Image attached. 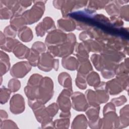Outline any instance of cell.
Returning a JSON list of instances; mask_svg holds the SVG:
<instances>
[{"label":"cell","mask_w":129,"mask_h":129,"mask_svg":"<svg viewBox=\"0 0 129 129\" xmlns=\"http://www.w3.org/2000/svg\"><path fill=\"white\" fill-rule=\"evenodd\" d=\"M8 89L12 92L18 91L21 87L20 82L16 79H11L8 84Z\"/></svg>","instance_id":"37"},{"label":"cell","mask_w":129,"mask_h":129,"mask_svg":"<svg viewBox=\"0 0 129 129\" xmlns=\"http://www.w3.org/2000/svg\"><path fill=\"white\" fill-rule=\"evenodd\" d=\"M31 67L28 61L18 62L13 65L10 70V74L15 78H23L30 71Z\"/></svg>","instance_id":"8"},{"label":"cell","mask_w":129,"mask_h":129,"mask_svg":"<svg viewBox=\"0 0 129 129\" xmlns=\"http://www.w3.org/2000/svg\"><path fill=\"white\" fill-rule=\"evenodd\" d=\"M58 28L66 32H71L76 28V24L72 19H60L57 21Z\"/></svg>","instance_id":"18"},{"label":"cell","mask_w":129,"mask_h":129,"mask_svg":"<svg viewBox=\"0 0 129 129\" xmlns=\"http://www.w3.org/2000/svg\"><path fill=\"white\" fill-rule=\"evenodd\" d=\"M119 114V116L118 117V123L116 128H122L127 127L129 124L128 104L126 105L120 110Z\"/></svg>","instance_id":"17"},{"label":"cell","mask_w":129,"mask_h":129,"mask_svg":"<svg viewBox=\"0 0 129 129\" xmlns=\"http://www.w3.org/2000/svg\"><path fill=\"white\" fill-rule=\"evenodd\" d=\"M26 22L22 15H15L11 18L10 25L15 30L17 31L25 26Z\"/></svg>","instance_id":"21"},{"label":"cell","mask_w":129,"mask_h":129,"mask_svg":"<svg viewBox=\"0 0 129 129\" xmlns=\"http://www.w3.org/2000/svg\"><path fill=\"white\" fill-rule=\"evenodd\" d=\"M88 1H64L61 8L63 17H67L68 15L71 13L74 9H79L85 6Z\"/></svg>","instance_id":"15"},{"label":"cell","mask_w":129,"mask_h":129,"mask_svg":"<svg viewBox=\"0 0 129 129\" xmlns=\"http://www.w3.org/2000/svg\"><path fill=\"white\" fill-rule=\"evenodd\" d=\"M86 81L90 86L94 87L98 85L100 81L99 75L95 72H90L86 77Z\"/></svg>","instance_id":"29"},{"label":"cell","mask_w":129,"mask_h":129,"mask_svg":"<svg viewBox=\"0 0 129 129\" xmlns=\"http://www.w3.org/2000/svg\"><path fill=\"white\" fill-rule=\"evenodd\" d=\"M42 78L41 75L38 74H34L30 76L24 88V92L28 99H36L37 90Z\"/></svg>","instance_id":"6"},{"label":"cell","mask_w":129,"mask_h":129,"mask_svg":"<svg viewBox=\"0 0 129 129\" xmlns=\"http://www.w3.org/2000/svg\"><path fill=\"white\" fill-rule=\"evenodd\" d=\"M128 75L116 76V78L106 83V89L108 94L117 95L123 90H128Z\"/></svg>","instance_id":"3"},{"label":"cell","mask_w":129,"mask_h":129,"mask_svg":"<svg viewBox=\"0 0 129 129\" xmlns=\"http://www.w3.org/2000/svg\"><path fill=\"white\" fill-rule=\"evenodd\" d=\"M116 111L115 110V105L111 102H109L106 104L104 107L103 110V114L109 111Z\"/></svg>","instance_id":"45"},{"label":"cell","mask_w":129,"mask_h":129,"mask_svg":"<svg viewBox=\"0 0 129 129\" xmlns=\"http://www.w3.org/2000/svg\"><path fill=\"white\" fill-rule=\"evenodd\" d=\"M86 96L87 100V102L88 105L90 106H98L99 105L96 100L95 92L89 89L86 91Z\"/></svg>","instance_id":"33"},{"label":"cell","mask_w":129,"mask_h":129,"mask_svg":"<svg viewBox=\"0 0 129 129\" xmlns=\"http://www.w3.org/2000/svg\"><path fill=\"white\" fill-rule=\"evenodd\" d=\"M75 82L76 86L82 90L85 89L87 87L86 75H82L78 73L77 77L75 80Z\"/></svg>","instance_id":"34"},{"label":"cell","mask_w":129,"mask_h":129,"mask_svg":"<svg viewBox=\"0 0 129 129\" xmlns=\"http://www.w3.org/2000/svg\"><path fill=\"white\" fill-rule=\"evenodd\" d=\"M39 57V54L31 48L30 50V52L27 57V59L31 66L36 67L38 65Z\"/></svg>","instance_id":"32"},{"label":"cell","mask_w":129,"mask_h":129,"mask_svg":"<svg viewBox=\"0 0 129 129\" xmlns=\"http://www.w3.org/2000/svg\"><path fill=\"white\" fill-rule=\"evenodd\" d=\"M95 94L97 102L99 105L106 102L109 98V94L106 90H96Z\"/></svg>","instance_id":"31"},{"label":"cell","mask_w":129,"mask_h":129,"mask_svg":"<svg viewBox=\"0 0 129 129\" xmlns=\"http://www.w3.org/2000/svg\"><path fill=\"white\" fill-rule=\"evenodd\" d=\"M30 49L22 43L19 42L13 50V52L15 55L20 59L27 58Z\"/></svg>","instance_id":"19"},{"label":"cell","mask_w":129,"mask_h":129,"mask_svg":"<svg viewBox=\"0 0 129 129\" xmlns=\"http://www.w3.org/2000/svg\"><path fill=\"white\" fill-rule=\"evenodd\" d=\"M67 34L59 30H53L49 32L45 39L47 47L59 45L67 41Z\"/></svg>","instance_id":"7"},{"label":"cell","mask_w":129,"mask_h":129,"mask_svg":"<svg viewBox=\"0 0 129 129\" xmlns=\"http://www.w3.org/2000/svg\"><path fill=\"white\" fill-rule=\"evenodd\" d=\"M71 96L72 100V105L74 109L78 111H86L89 106L84 94L80 92H75L72 93Z\"/></svg>","instance_id":"11"},{"label":"cell","mask_w":129,"mask_h":129,"mask_svg":"<svg viewBox=\"0 0 129 129\" xmlns=\"http://www.w3.org/2000/svg\"><path fill=\"white\" fill-rule=\"evenodd\" d=\"M18 37L23 42H30L33 39V33L31 29L28 27L24 26L18 30Z\"/></svg>","instance_id":"23"},{"label":"cell","mask_w":129,"mask_h":129,"mask_svg":"<svg viewBox=\"0 0 129 129\" xmlns=\"http://www.w3.org/2000/svg\"><path fill=\"white\" fill-rule=\"evenodd\" d=\"M88 121L84 114H80L76 116L72 124V128H86L87 127Z\"/></svg>","instance_id":"24"},{"label":"cell","mask_w":129,"mask_h":129,"mask_svg":"<svg viewBox=\"0 0 129 129\" xmlns=\"http://www.w3.org/2000/svg\"><path fill=\"white\" fill-rule=\"evenodd\" d=\"M76 44L75 35L72 33H69L67 34V39L65 42L58 46L48 47V52L53 57H64L73 53Z\"/></svg>","instance_id":"1"},{"label":"cell","mask_w":129,"mask_h":129,"mask_svg":"<svg viewBox=\"0 0 129 129\" xmlns=\"http://www.w3.org/2000/svg\"><path fill=\"white\" fill-rule=\"evenodd\" d=\"M33 2L34 3L33 7L22 14L27 25H31L37 22L42 17L45 11V3L46 1H33Z\"/></svg>","instance_id":"4"},{"label":"cell","mask_w":129,"mask_h":129,"mask_svg":"<svg viewBox=\"0 0 129 129\" xmlns=\"http://www.w3.org/2000/svg\"><path fill=\"white\" fill-rule=\"evenodd\" d=\"M31 48L36 51L39 54L44 53L46 50V46L45 44L40 41H37L34 43Z\"/></svg>","instance_id":"39"},{"label":"cell","mask_w":129,"mask_h":129,"mask_svg":"<svg viewBox=\"0 0 129 129\" xmlns=\"http://www.w3.org/2000/svg\"><path fill=\"white\" fill-rule=\"evenodd\" d=\"M53 83L51 78L43 77L38 87L36 100L42 104L46 103L53 96Z\"/></svg>","instance_id":"2"},{"label":"cell","mask_w":129,"mask_h":129,"mask_svg":"<svg viewBox=\"0 0 129 129\" xmlns=\"http://www.w3.org/2000/svg\"><path fill=\"white\" fill-rule=\"evenodd\" d=\"M18 128L16 123L13 120H6L1 121V128Z\"/></svg>","instance_id":"42"},{"label":"cell","mask_w":129,"mask_h":129,"mask_svg":"<svg viewBox=\"0 0 129 129\" xmlns=\"http://www.w3.org/2000/svg\"><path fill=\"white\" fill-rule=\"evenodd\" d=\"M58 64V59H54L53 56L50 53L47 52L41 54L37 66L39 69L41 71L49 72L52 69L57 71Z\"/></svg>","instance_id":"5"},{"label":"cell","mask_w":129,"mask_h":129,"mask_svg":"<svg viewBox=\"0 0 129 129\" xmlns=\"http://www.w3.org/2000/svg\"><path fill=\"white\" fill-rule=\"evenodd\" d=\"M127 101V99L124 95H121L117 98H114L111 99V102L115 106H119L124 104Z\"/></svg>","instance_id":"43"},{"label":"cell","mask_w":129,"mask_h":129,"mask_svg":"<svg viewBox=\"0 0 129 129\" xmlns=\"http://www.w3.org/2000/svg\"><path fill=\"white\" fill-rule=\"evenodd\" d=\"M8 116V115L7 112L5 110L1 109V120H2L3 119L7 118Z\"/></svg>","instance_id":"47"},{"label":"cell","mask_w":129,"mask_h":129,"mask_svg":"<svg viewBox=\"0 0 129 129\" xmlns=\"http://www.w3.org/2000/svg\"><path fill=\"white\" fill-rule=\"evenodd\" d=\"M110 1H89L88 4V9L94 10L102 9L106 7V6Z\"/></svg>","instance_id":"30"},{"label":"cell","mask_w":129,"mask_h":129,"mask_svg":"<svg viewBox=\"0 0 129 129\" xmlns=\"http://www.w3.org/2000/svg\"><path fill=\"white\" fill-rule=\"evenodd\" d=\"M70 125V118H61L53 121L54 128H69Z\"/></svg>","instance_id":"35"},{"label":"cell","mask_w":129,"mask_h":129,"mask_svg":"<svg viewBox=\"0 0 129 129\" xmlns=\"http://www.w3.org/2000/svg\"><path fill=\"white\" fill-rule=\"evenodd\" d=\"M46 109L51 117L53 118V116L57 113L58 110V106L57 103H53L46 107Z\"/></svg>","instance_id":"40"},{"label":"cell","mask_w":129,"mask_h":129,"mask_svg":"<svg viewBox=\"0 0 129 129\" xmlns=\"http://www.w3.org/2000/svg\"><path fill=\"white\" fill-rule=\"evenodd\" d=\"M55 29V26L53 19L48 17L44 18L35 27L36 34L38 37H43L46 32L49 33Z\"/></svg>","instance_id":"12"},{"label":"cell","mask_w":129,"mask_h":129,"mask_svg":"<svg viewBox=\"0 0 129 129\" xmlns=\"http://www.w3.org/2000/svg\"><path fill=\"white\" fill-rule=\"evenodd\" d=\"M14 15L13 12L8 7L1 3V19H8Z\"/></svg>","instance_id":"36"},{"label":"cell","mask_w":129,"mask_h":129,"mask_svg":"<svg viewBox=\"0 0 129 129\" xmlns=\"http://www.w3.org/2000/svg\"><path fill=\"white\" fill-rule=\"evenodd\" d=\"M73 91L67 89H64L59 95L57 99V104L61 111H70L71 107L70 97Z\"/></svg>","instance_id":"13"},{"label":"cell","mask_w":129,"mask_h":129,"mask_svg":"<svg viewBox=\"0 0 129 129\" xmlns=\"http://www.w3.org/2000/svg\"><path fill=\"white\" fill-rule=\"evenodd\" d=\"M10 105V110L13 114H18L25 110V106L24 98L19 94L13 96L11 99Z\"/></svg>","instance_id":"14"},{"label":"cell","mask_w":129,"mask_h":129,"mask_svg":"<svg viewBox=\"0 0 129 129\" xmlns=\"http://www.w3.org/2000/svg\"><path fill=\"white\" fill-rule=\"evenodd\" d=\"M119 16L120 18L123 19L125 21H128V5H124L121 7Z\"/></svg>","instance_id":"41"},{"label":"cell","mask_w":129,"mask_h":129,"mask_svg":"<svg viewBox=\"0 0 129 129\" xmlns=\"http://www.w3.org/2000/svg\"><path fill=\"white\" fill-rule=\"evenodd\" d=\"M103 118H100L99 128H116L118 123V116L116 111H109L103 113Z\"/></svg>","instance_id":"9"},{"label":"cell","mask_w":129,"mask_h":129,"mask_svg":"<svg viewBox=\"0 0 129 129\" xmlns=\"http://www.w3.org/2000/svg\"><path fill=\"white\" fill-rule=\"evenodd\" d=\"M17 31L15 30L11 25L6 27L4 30V33L5 35L9 38H14L17 34Z\"/></svg>","instance_id":"44"},{"label":"cell","mask_w":129,"mask_h":129,"mask_svg":"<svg viewBox=\"0 0 129 129\" xmlns=\"http://www.w3.org/2000/svg\"><path fill=\"white\" fill-rule=\"evenodd\" d=\"M64 1H54L53 2L54 7L57 9H61Z\"/></svg>","instance_id":"46"},{"label":"cell","mask_w":129,"mask_h":129,"mask_svg":"<svg viewBox=\"0 0 129 129\" xmlns=\"http://www.w3.org/2000/svg\"><path fill=\"white\" fill-rule=\"evenodd\" d=\"M79 62V66L77 68L78 73L86 75L93 70L92 67L89 59Z\"/></svg>","instance_id":"26"},{"label":"cell","mask_w":129,"mask_h":129,"mask_svg":"<svg viewBox=\"0 0 129 129\" xmlns=\"http://www.w3.org/2000/svg\"><path fill=\"white\" fill-rule=\"evenodd\" d=\"M100 106H90L86 110V114L88 118V124L91 128H99Z\"/></svg>","instance_id":"10"},{"label":"cell","mask_w":129,"mask_h":129,"mask_svg":"<svg viewBox=\"0 0 129 129\" xmlns=\"http://www.w3.org/2000/svg\"><path fill=\"white\" fill-rule=\"evenodd\" d=\"M10 68V58L9 55L5 52L1 51V76L6 74Z\"/></svg>","instance_id":"25"},{"label":"cell","mask_w":129,"mask_h":129,"mask_svg":"<svg viewBox=\"0 0 129 129\" xmlns=\"http://www.w3.org/2000/svg\"><path fill=\"white\" fill-rule=\"evenodd\" d=\"M19 42H20L17 39L7 37L4 43L1 45V47L2 49L5 50L8 52H11Z\"/></svg>","instance_id":"27"},{"label":"cell","mask_w":129,"mask_h":129,"mask_svg":"<svg viewBox=\"0 0 129 129\" xmlns=\"http://www.w3.org/2000/svg\"><path fill=\"white\" fill-rule=\"evenodd\" d=\"M79 61L75 57L71 56H68L63 57L61 63L62 67L66 69L75 71L77 70L79 66Z\"/></svg>","instance_id":"20"},{"label":"cell","mask_w":129,"mask_h":129,"mask_svg":"<svg viewBox=\"0 0 129 129\" xmlns=\"http://www.w3.org/2000/svg\"><path fill=\"white\" fill-rule=\"evenodd\" d=\"M58 81L59 84L64 89L72 91V79L70 75L66 72H62L58 76Z\"/></svg>","instance_id":"22"},{"label":"cell","mask_w":129,"mask_h":129,"mask_svg":"<svg viewBox=\"0 0 129 129\" xmlns=\"http://www.w3.org/2000/svg\"><path fill=\"white\" fill-rule=\"evenodd\" d=\"M11 91L9 89L5 87L1 88V103L2 104L6 103L10 98Z\"/></svg>","instance_id":"38"},{"label":"cell","mask_w":129,"mask_h":129,"mask_svg":"<svg viewBox=\"0 0 129 129\" xmlns=\"http://www.w3.org/2000/svg\"><path fill=\"white\" fill-rule=\"evenodd\" d=\"M128 58H126L123 62L118 64L116 69H115L114 72L115 75L116 76L122 75H128Z\"/></svg>","instance_id":"28"},{"label":"cell","mask_w":129,"mask_h":129,"mask_svg":"<svg viewBox=\"0 0 129 129\" xmlns=\"http://www.w3.org/2000/svg\"><path fill=\"white\" fill-rule=\"evenodd\" d=\"M128 1H110L105 7L107 13L110 17H118L121 5L128 3Z\"/></svg>","instance_id":"16"}]
</instances>
